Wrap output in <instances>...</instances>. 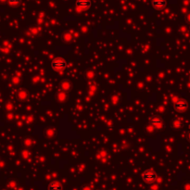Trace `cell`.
Returning a JSON list of instances; mask_svg holds the SVG:
<instances>
[{"label": "cell", "instance_id": "9", "mask_svg": "<svg viewBox=\"0 0 190 190\" xmlns=\"http://www.w3.org/2000/svg\"><path fill=\"white\" fill-rule=\"evenodd\" d=\"M188 138H189V140H190V133H189V134H188Z\"/></svg>", "mask_w": 190, "mask_h": 190}, {"label": "cell", "instance_id": "7", "mask_svg": "<svg viewBox=\"0 0 190 190\" xmlns=\"http://www.w3.org/2000/svg\"><path fill=\"white\" fill-rule=\"evenodd\" d=\"M48 190H62V186L58 182H52L48 186Z\"/></svg>", "mask_w": 190, "mask_h": 190}, {"label": "cell", "instance_id": "6", "mask_svg": "<svg viewBox=\"0 0 190 190\" xmlns=\"http://www.w3.org/2000/svg\"><path fill=\"white\" fill-rule=\"evenodd\" d=\"M152 6L157 9H162L166 6V0H152Z\"/></svg>", "mask_w": 190, "mask_h": 190}, {"label": "cell", "instance_id": "8", "mask_svg": "<svg viewBox=\"0 0 190 190\" xmlns=\"http://www.w3.org/2000/svg\"><path fill=\"white\" fill-rule=\"evenodd\" d=\"M9 3L10 5L16 6V5H19L21 3V0H9Z\"/></svg>", "mask_w": 190, "mask_h": 190}, {"label": "cell", "instance_id": "1", "mask_svg": "<svg viewBox=\"0 0 190 190\" xmlns=\"http://www.w3.org/2000/svg\"><path fill=\"white\" fill-rule=\"evenodd\" d=\"M142 179L146 184H153L157 180V174L154 170H146L142 174Z\"/></svg>", "mask_w": 190, "mask_h": 190}, {"label": "cell", "instance_id": "4", "mask_svg": "<svg viewBox=\"0 0 190 190\" xmlns=\"http://www.w3.org/2000/svg\"><path fill=\"white\" fill-rule=\"evenodd\" d=\"M92 5L91 0H76L75 6L78 9L81 10H85L88 9Z\"/></svg>", "mask_w": 190, "mask_h": 190}, {"label": "cell", "instance_id": "3", "mask_svg": "<svg viewBox=\"0 0 190 190\" xmlns=\"http://www.w3.org/2000/svg\"><path fill=\"white\" fill-rule=\"evenodd\" d=\"M187 108H188V103L186 100H184V99L177 100L174 104V109L175 111H177V112H184V111H186Z\"/></svg>", "mask_w": 190, "mask_h": 190}, {"label": "cell", "instance_id": "2", "mask_svg": "<svg viewBox=\"0 0 190 190\" xmlns=\"http://www.w3.org/2000/svg\"><path fill=\"white\" fill-rule=\"evenodd\" d=\"M66 65H67L66 60L62 58H55L51 61V68L56 71L63 70L66 67Z\"/></svg>", "mask_w": 190, "mask_h": 190}, {"label": "cell", "instance_id": "10", "mask_svg": "<svg viewBox=\"0 0 190 190\" xmlns=\"http://www.w3.org/2000/svg\"><path fill=\"white\" fill-rule=\"evenodd\" d=\"M188 128H189V131H190V124H189V125H188Z\"/></svg>", "mask_w": 190, "mask_h": 190}, {"label": "cell", "instance_id": "5", "mask_svg": "<svg viewBox=\"0 0 190 190\" xmlns=\"http://www.w3.org/2000/svg\"><path fill=\"white\" fill-rule=\"evenodd\" d=\"M150 124L155 128H161L162 127V120L160 117H153L150 120Z\"/></svg>", "mask_w": 190, "mask_h": 190}]
</instances>
